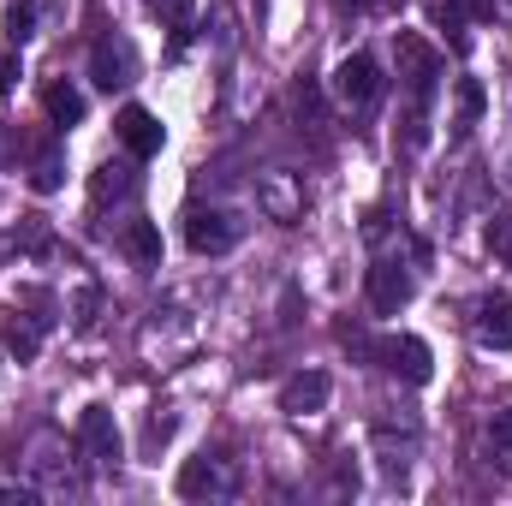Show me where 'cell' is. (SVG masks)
Masks as SVG:
<instances>
[{
    "label": "cell",
    "mask_w": 512,
    "mask_h": 506,
    "mask_svg": "<svg viewBox=\"0 0 512 506\" xmlns=\"http://www.w3.org/2000/svg\"><path fill=\"white\" fill-rule=\"evenodd\" d=\"M72 310H78V316H72V322H78V328H96V310H102V292H96V286H84V292H78V304H72Z\"/></svg>",
    "instance_id": "24"
},
{
    "label": "cell",
    "mask_w": 512,
    "mask_h": 506,
    "mask_svg": "<svg viewBox=\"0 0 512 506\" xmlns=\"http://www.w3.org/2000/svg\"><path fill=\"white\" fill-rule=\"evenodd\" d=\"M477 346L512 352V304H483V316H477Z\"/></svg>",
    "instance_id": "14"
},
{
    "label": "cell",
    "mask_w": 512,
    "mask_h": 506,
    "mask_svg": "<svg viewBox=\"0 0 512 506\" xmlns=\"http://www.w3.org/2000/svg\"><path fill=\"white\" fill-rule=\"evenodd\" d=\"M256 197H262V209H268L274 221H286V227L304 215V191H298V185H292V173H280V167L256 179Z\"/></svg>",
    "instance_id": "12"
},
{
    "label": "cell",
    "mask_w": 512,
    "mask_h": 506,
    "mask_svg": "<svg viewBox=\"0 0 512 506\" xmlns=\"http://www.w3.org/2000/svg\"><path fill=\"white\" fill-rule=\"evenodd\" d=\"M334 96H340L346 108H376V96H382V66H376L370 54H346V60L334 66Z\"/></svg>",
    "instance_id": "7"
},
{
    "label": "cell",
    "mask_w": 512,
    "mask_h": 506,
    "mask_svg": "<svg viewBox=\"0 0 512 506\" xmlns=\"http://www.w3.org/2000/svg\"><path fill=\"white\" fill-rule=\"evenodd\" d=\"M42 102H48V120H54V126H78V120H84V96H78L72 84H48Z\"/></svg>",
    "instance_id": "16"
},
{
    "label": "cell",
    "mask_w": 512,
    "mask_h": 506,
    "mask_svg": "<svg viewBox=\"0 0 512 506\" xmlns=\"http://www.w3.org/2000/svg\"><path fill=\"white\" fill-rule=\"evenodd\" d=\"M328 399H334V381L322 376V370H298L280 387V411H292V417H316Z\"/></svg>",
    "instance_id": "9"
},
{
    "label": "cell",
    "mask_w": 512,
    "mask_h": 506,
    "mask_svg": "<svg viewBox=\"0 0 512 506\" xmlns=\"http://www.w3.org/2000/svg\"><path fill=\"white\" fill-rule=\"evenodd\" d=\"M239 233H245V227H239L227 209H191V215H185V245L197 256H227L239 245Z\"/></svg>",
    "instance_id": "6"
},
{
    "label": "cell",
    "mask_w": 512,
    "mask_h": 506,
    "mask_svg": "<svg viewBox=\"0 0 512 506\" xmlns=\"http://www.w3.org/2000/svg\"><path fill=\"white\" fill-rule=\"evenodd\" d=\"M114 131H120V143H126L137 161H149V155H161V143H167V131H161V120L149 114V108H120V120H114Z\"/></svg>",
    "instance_id": "10"
},
{
    "label": "cell",
    "mask_w": 512,
    "mask_h": 506,
    "mask_svg": "<svg viewBox=\"0 0 512 506\" xmlns=\"http://www.w3.org/2000/svg\"><path fill=\"white\" fill-rule=\"evenodd\" d=\"M12 78H18V54H0V90H12Z\"/></svg>",
    "instance_id": "26"
},
{
    "label": "cell",
    "mask_w": 512,
    "mask_h": 506,
    "mask_svg": "<svg viewBox=\"0 0 512 506\" xmlns=\"http://www.w3.org/2000/svg\"><path fill=\"white\" fill-rule=\"evenodd\" d=\"M60 179H66V161H60V149H42V155H36V173H30V185H36L42 197H54V191H60Z\"/></svg>",
    "instance_id": "20"
},
{
    "label": "cell",
    "mask_w": 512,
    "mask_h": 506,
    "mask_svg": "<svg viewBox=\"0 0 512 506\" xmlns=\"http://www.w3.org/2000/svg\"><path fill=\"white\" fill-rule=\"evenodd\" d=\"M131 66H137V54H131L126 36L96 42V54H90V72H96V84H102V90H120V84H131Z\"/></svg>",
    "instance_id": "13"
},
{
    "label": "cell",
    "mask_w": 512,
    "mask_h": 506,
    "mask_svg": "<svg viewBox=\"0 0 512 506\" xmlns=\"http://www.w3.org/2000/svg\"><path fill=\"white\" fill-rule=\"evenodd\" d=\"M489 441H495V447H512V405H507V411H495V423H489Z\"/></svg>",
    "instance_id": "25"
},
{
    "label": "cell",
    "mask_w": 512,
    "mask_h": 506,
    "mask_svg": "<svg viewBox=\"0 0 512 506\" xmlns=\"http://www.w3.org/2000/svg\"><path fill=\"white\" fill-rule=\"evenodd\" d=\"M78 453H84L96 471H114V465H120V423H114L108 405H90V411L78 417Z\"/></svg>",
    "instance_id": "4"
},
{
    "label": "cell",
    "mask_w": 512,
    "mask_h": 506,
    "mask_svg": "<svg viewBox=\"0 0 512 506\" xmlns=\"http://www.w3.org/2000/svg\"><path fill=\"white\" fill-rule=\"evenodd\" d=\"M376 358H382V370H393V376H405L411 387H423V381L435 376V352L417 340V334H387V340H376L370 346Z\"/></svg>",
    "instance_id": "5"
},
{
    "label": "cell",
    "mask_w": 512,
    "mask_h": 506,
    "mask_svg": "<svg viewBox=\"0 0 512 506\" xmlns=\"http://www.w3.org/2000/svg\"><path fill=\"white\" fill-rule=\"evenodd\" d=\"M411 304V274L393 262V256H382L376 268H370V310L376 316H399Z\"/></svg>",
    "instance_id": "8"
},
{
    "label": "cell",
    "mask_w": 512,
    "mask_h": 506,
    "mask_svg": "<svg viewBox=\"0 0 512 506\" xmlns=\"http://www.w3.org/2000/svg\"><path fill=\"white\" fill-rule=\"evenodd\" d=\"M24 483L42 501H72L78 495V471L66 459V435H54V429L30 435V447H24Z\"/></svg>",
    "instance_id": "1"
},
{
    "label": "cell",
    "mask_w": 512,
    "mask_h": 506,
    "mask_svg": "<svg viewBox=\"0 0 512 506\" xmlns=\"http://www.w3.org/2000/svg\"><path fill=\"white\" fill-rule=\"evenodd\" d=\"M42 328H48V322H42V316H24L18 304L0 310V340H6V352H12L18 364H30V358L42 352Z\"/></svg>",
    "instance_id": "11"
},
{
    "label": "cell",
    "mask_w": 512,
    "mask_h": 506,
    "mask_svg": "<svg viewBox=\"0 0 512 506\" xmlns=\"http://www.w3.org/2000/svg\"><path fill=\"white\" fill-rule=\"evenodd\" d=\"M179 495L185 501H233L239 495V465L221 459V453H197L179 471Z\"/></svg>",
    "instance_id": "2"
},
{
    "label": "cell",
    "mask_w": 512,
    "mask_h": 506,
    "mask_svg": "<svg viewBox=\"0 0 512 506\" xmlns=\"http://www.w3.org/2000/svg\"><path fill=\"white\" fill-rule=\"evenodd\" d=\"M0 501H30V483L18 489V483H0Z\"/></svg>",
    "instance_id": "27"
},
{
    "label": "cell",
    "mask_w": 512,
    "mask_h": 506,
    "mask_svg": "<svg viewBox=\"0 0 512 506\" xmlns=\"http://www.w3.org/2000/svg\"><path fill=\"white\" fill-rule=\"evenodd\" d=\"M453 96H459V114H453V131H471L477 120H483V84H477V78H459V90H453Z\"/></svg>",
    "instance_id": "19"
},
{
    "label": "cell",
    "mask_w": 512,
    "mask_h": 506,
    "mask_svg": "<svg viewBox=\"0 0 512 506\" xmlns=\"http://www.w3.org/2000/svg\"><path fill=\"white\" fill-rule=\"evenodd\" d=\"M393 54H399V78L411 84V102H429L435 96V78H441V54L417 30H399L393 36Z\"/></svg>",
    "instance_id": "3"
},
{
    "label": "cell",
    "mask_w": 512,
    "mask_h": 506,
    "mask_svg": "<svg viewBox=\"0 0 512 506\" xmlns=\"http://www.w3.org/2000/svg\"><path fill=\"white\" fill-rule=\"evenodd\" d=\"M0 24H6V42H12V48H24V42L36 36V0H6Z\"/></svg>",
    "instance_id": "18"
},
{
    "label": "cell",
    "mask_w": 512,
    "mask_h": 506,
    "mask_svg": "<svg viewBox=\"0 0 512 506\" xmlns=\"http://www.w3.org/2000/svg\"><path fill=\"white\" fill-rule=\"evenodd\" d=\"M149 12H155L161 24H173L179 36H185V24H191V12H197V0H149Z\"/></svg>",
    "instance_id": "21"
},
{
    "label": "cell",
    "mask_w": 512,
    "mask_h": 506,
    "mask_svg": "<svg viewBox=\"0 0 512 506\" xmlns=\"http://www.w3.org/2000/svg\"><path fill=\"white\" fill-rule=\"evenodd\" d=\"M489 251H495V256H501V262L512 268V209L501 215V221H495V227H489Z\"/></svg>",
    "instance_id": "23"
},
{
    "label": "cell",
    "mask_w": 512,
    "mask_h": 506,
    "mask_svg": "<svg viewBox=\"0 0 512 506\" xmlns=\"http://www.w3.org/2000/svg\"><path fill=\"white\" fill-rule=\"evenodd\" d=\"M429 18H435L453 42H465V12H459V0H435V12H429Z\"/></svg>",
    "instance_id": "22"
},
{
    "label": "cell",
    "mask_w": 512,
    "mask_h": 506,
    "mask_svg": "<svg viewBox=\"0 0 512 506\" xmlns=\"http://www.w3.org/2000/svg\"><path fill=\"white\" fill-rule=\"evenodd\" d=\"M131 185H137V179H131L126 161H102L96 179H90V197H96V203H120V197H131Z\"/></svg>",
    "instance_id": "15"
},
{
    "label": "cell",
    "mask_w": 512,
    "mask_h": 506,
    "mask_svg": "<svg viewBox=\"0 0 512 506\" xmlns=\"http://www.w3.org/2000/svg\"><path fill=\"white\" fill-rule=\"evenodd\" d=\"M126 251H131L137 268H161V233H155V221H131Z\"/></svg>",
    "instance_id": "17"
}]
</instances>
